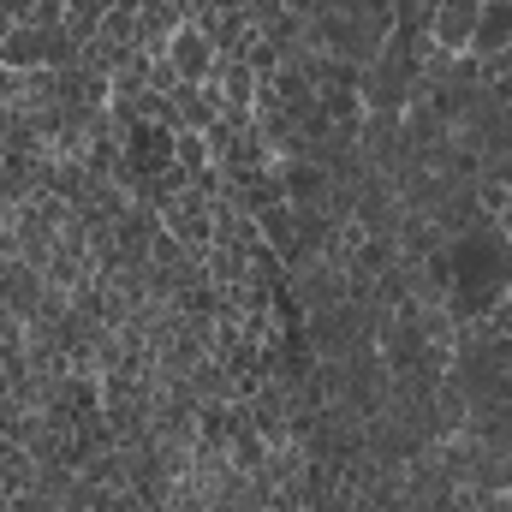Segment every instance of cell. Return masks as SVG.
Listing matches in <instances>:
<instances>
[{
	"instance_id": "cell-1",
	"label": "cell",
	"mask_w": 512,
	"mask_h": 512,
	"mask_svg": "<svg viewBox=\"0 0 512 512\" xmlns=\"http://www.w3.org/2000/svg\"><path fill=\"white\" fill-rule=\"evenodd\" d=\"M423 274L447 298V310L459 316V328L465 322H483L512 292V239L495 221L489 227H471V233L447 239L435 256H423Z\"/></svg>"
},
{
	"instance_id": "cell-2",
	"label": "cell",
	"mask_w": 512,
	"mask_h": 512,
	"mask_svg": "<svg viewBox=\"0 0 512 512\" xmlns=\"http://www.w3.org/2000/svg\"><path fill=\"white\" fill-rule=\"evenodd\" d=\"M161 227H167L191 256H203L215 245V209H209L203 191H179L173 203H161Z\"/></svg>"
},
{
	"instance_id": "cell-3",
	"label": "cell",
	"mask_w": 512,
	"mask_h": 512,
	"mask_svg": "<svg viewBox=\"0 0 512 512\" xmlns=\"http://www.w3.org/2000/svg\"><path fill=\"white\" fill-rule=\"evenodd\" d=\"M161 54H167V66L179 72V84H209V78H215V66H221V48H215L191 18L167 36V48H161Z\"/></svg>"
},
{
	"instance_id": "cell-4",
	"label": "cell",
	"mask_w": 512,
	"mask_h": 512,
	"mask_svg": "<svg viewBox=\"0 0 512 512\" xmlns=\"http://www.w3.org/2000/svg\"><path fill=\"white\" fill-rule=\"evenodd\" d=\"M173 143H179V131L155 126V120H137V126L120 137V149H126V161L137 167V179H143V185H149L155 173H167V167H173Z\"/></svg>"
},
{
	"instance_id": "cell-5",
	"label": "cell",
	"mask_w": 512,
	"mask_h": 512,
	"mask_svg": "<svg viewBox=\"0 0 512 512\" xmlns=\"http://www.w3.org/2000/svg\"><path fill=\"white\" fill-rule=\"evenodd\" d=\"M477 18H483V0H435L429 6V48L465 54L477 36Z\"/></svg>"
},
{
	"instance_id": "cell-6",
	"label": "cell",
	"mask_w": 512,
	"mask_h": 512,
	"mask_svg": "<svg viewBox=\"0 0 512 512\" xmlns=\"http://www.w3.org/2000/svg\"><path fill=\"white\" fill-rule=\"evenodd\" d=\"M274 179H280V197H286L292 209L328 203V191H334L328 167H322V161H310V155H280V161H274Z\"/></svg>"
},
{
	"instance_id": "cell-7",
	"label": "cell",
	"mask_w": 512,
	"mask_h": 512,
	"mask_svg": "<svg viewBox=\"0 0 512 512\" xmlns=\"http://www.w3.org/2000/svg\"><path fill=\"white\" fill-rule=\"evenodd\" d=\"M185 18H191L185 0H143V6H137V48H143V54H161L167 36H173Z\"/></svg>"
},
{
	"instance_id": "cell-8",
	"label": "cell",
	"mask_w": 512,
	"mask_h": 512,
	"mask_svg": "<svg viewBox=\"0 0 512 512\" xmlns=\"http://www.w3.org/2000/svg\"><path fill=\"white\" fill-rule=\"evenodd\" d=\"M483 179H489V185H507V191H512V149H507V155H489V161H483Z\"/></svg>"
},
{
	"instance_id": "cell-9",
	"label": "cell",
	"mask_w": 512,
	"mask_h": 512,
	"mask_svg": "<svg viewBox=\"0 0 512 512\" xmlns=\"http://www.w3.org/2000/svg\"><path fill=\"white\" fill-rule=\"evenodd\" d=\"M483 322H489L495 334H507V340H512V292L501 298V304H495V310H489V316H483Z\"/></svg>"
},
{
	"instance_id": "cell-10",
	"label": "cell",
	"mask_w": 512,
	"mask_h": 512,
	"mask_svg": "<svg viewBox=\"0 0 512 512\" xmlns=\"http://www.w3.org/2000/svg\"><path fill=\"white\" fill-rule=\"evenodd\" d=\"M6 30H12V24H6V18H0V42H6Z\"/></svg>"
},
{
	"instance_id": "cell-11",
	"label": "cell",
	"mask_w": 512,
	"mask_h": 512,
	"mask_svg": "<svg viewBox=\"0 0 512 512\" xmlns=\"http://www.w3.org/2000/svg\"><path fill=\"white\" fill-rule=\"evenodd\" d=\"M423 6H435V0H423Z\"/></svg>"
},
{
	"instance_id": "cell-12",
	"label": "cell",
	"mask_w": 512,
	"mask_h": 512,
	"mask_svg": "<svg viewBox=\"0 0 512 512\" xmlns=\"http://www.w3.org/2000/svg\"><path fill=\"white\" fill-rule=\"evenodd\" d=\"M483 6H489V0H483Z\"/></svg>"
}]
</instances>
